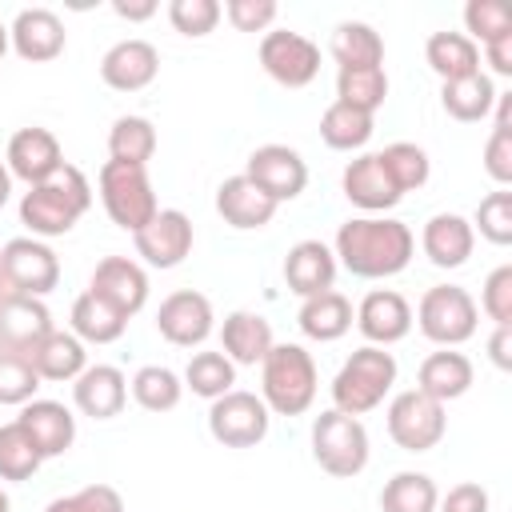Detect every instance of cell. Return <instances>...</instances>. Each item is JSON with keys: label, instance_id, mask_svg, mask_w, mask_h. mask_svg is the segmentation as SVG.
I'll list each match as a JSON object with an SVG mask.
<instances>
[{"label": "cell", "instance_id": "43", "mask_svg": "<svg viewBox=\"0 0 512 512\" xmlns=\"http://www.w3.org/2000/svg\"><path fill=\"white\" fill-rule=\"evenodd\" d=\"M468 224H472V232H480V236H484L488 244H496V248L512 244V192H508V188L488 192V196L476 204V216H472Z\"/></svg>", "mask_w": 512, "mask_h": 512}, {"label": "cell", "instance_id": "5", "mask_svg": "<svg viewBox=\"0 0 512 512\" xmlns=\"http://www.w3.org/2000/svg\"><path fill=\"white\" fill-rule=\"evenodd\" d=\"M368 452H372L368 428L360 424V416H344V412L328 408L312 420V456L328 476H336V480L360 476L368 464Z\"/></svg>", "mask_w": 512, "mask_h": 512}, {"label": "cell", "instance_id": "3", "mask_svg": "<svg viewBox=\"0 0 512 512\" xmlns=\"http://www.w3.org/2000/svg\"><path fill=\"white\" fill-rule=\"evenodd\" d=\"M260 400L276 416H300L316 400V364L300 344H272L260 360Z\"/></svg>", "mask_w": 512, "mask_h": 512}, {"label": "cell", "instance_id": "37", "mask_svg": "<svg viewBox=\"0 0 512 512\" xmlns=\"http://www.w3.org/2000/svg\"><path fill=\"white\" fill-rule=\"evenodd\" d=\"M156 152V128L144 116H116L108 128V156L120 164H148Z\"/></svg>", "mask_w": 512, "mask_h": 512}, {"label": "cell", "instance_id": "8", "mask_svg": "<svg viewBox=\"0 0 512 512\" xmlns=\"http://www.w3.org/2000/svg\"><path fill=\"white\" fill-rule=\"evenodd\" d=\"M388 436L396 440V448L404 452H428L444 440L448 432V416H444V404L408 388V392H396L392 404H388Z\"/></svg>", "mask_w": 512, "mask_h": 512}, {"label": "cell", "instance_id": "45", "mask_svg": "<svg viewBox=\"0 0 512 512\" xmlns=\"http://www.w3.org/2000/svg\"><path fill=\"white\" fill-rule=\"evenodd\" d=\"M464 36L476 44H488V40H496V36H508L512 32V12H508V4H500V0H468L464 4Z\"/></svg>", "mask_w": 512, "mask_h": 512}, {"label": "cell", "instance_id": "53", "mask_svg": "<svg viewBox=\"0 0 512 512\" xmlns=\"http://www.w3.org/2000/svg\"><path fill=\"white\" fill-rule=\"evenodd\" d=\"M488 356H492V364H496L500 372L512 368V324H496V332H492V340H488Z\"/></svg>", "mask_w": 512, "mask_h": 512}, {"label": "cell", "instance_id": "47", "mask_svg": "<svg viewBox=\"0 0 512 512\" xmlns=\"http://www.w3.org/2000/svg\"><path fill=\"white\" fill-rule=\"evenodd\" d=\"M480 312L496 324H512V264H500L488 272L480 288Z\"/></svg>", "mask_w": 512, "mask_h": 512}, {"label": "cell", "instance_id": "59", "mask_svg": "<svg viewBox=\"0 0 512 512\" xmlns=\"http://www.w3.org/2000/svg\"><path fill=\"white\" fill-rule=\"evenodd\" d=\"M0 512H12V500H8V492L0 488Z\"/></svg>", "mask_w": 512, "mask_h": 512}, {"label": "cell", "instance_id": "32", "mask_svg": "<svg viewBox=\"0 0 512 512\" xmlns=\"http://www.w3.org/2000/svg\"><path fill=\"white\" fill-rule=\"evenodd\" d=\"M424 60L440 76V84L480 72V48L464 32H432L424 44Z\"/></svg>", "mask_w": 512, "mask_h": 512}, {"label": "cell", "instance_id": "29", "mask_svg": "<svg viewBox=\"0 0 512 512\" xmlns=\"http://www.w3.org/2000/svg\"><path fill=\"white\" fill-rule=\"evenodd\" d=\"M296 324H300V332H304L308 340L332 344V340H340V336L352 328V304H348V296H344V292L328 288V292L308 296V300L300 304Z\"/></svg>", "mask_w": 512, "mask_h": 512}, {"label": "cell", "instance_id": "18", "mask_svg": "<svg viewBox=\"0 0 512 512\" xmlns=\"http://www.w3.org/2000/svg\"><path fill=\"white\" fill-rule=\"evenodd\" d=\"M52 332V312L44 308L40 296H20L12 292L0 300V348L32 356V348Z\"/></svg>", "mask_w": 512, "mask_h": 512}, {"label": "cell", "instance_id": "52", "mask_svg": "<svg viewBox=\"0 0 512 512\" xmlns=\"http://www.w3.org/2000/svg\"><path fill=\"white\" fill-rule=\"evenodd\" d=\"M484 60L492 64L496 76H512V32L488 40V44H484Z\"/></svg>", "mask_w": 512, "mask_h": 512}, {"label": "cell", "instance_id": "56", "mask_svg": "<svg viewBox=\"0 0 512 512\" xmlns=\"http://www.w3.org/2000/svg\"><path fill=\"white\" fill-rule=\"evenodd\" d=\"M8 196H12V172H8V164L0 160V208L8 204Z\"/></svg>", "mask_w": 512, "mask_h": 512}, {"label": "cell", "instance_id": "42", "mask_svg": "<svg viewBox=\"0 0 512 512\" xmlns=\"http://www.w3.org/2000/svg\"><path fill=\"white\" fill-rule=\"evenodd\" d=\"M44 464L32 436L20 428V420L0 428V480H28Z\"/></svg>", "mask_w": 512, "mask_h": 512}, {"label": "cell", "instance_id": "24", "mask_svg": "<svg viewBox=\"0 0 512 512\" xmlns=\"http://www.w3.org/2000/svg\"><path fill=\"white\" fill-rule=\"evenodd\" d=\"M72 400H76V408H80L84 416H92V420H112V416H120V408H124V400H128V380H124V372L112 368V364H88V368L76 376V384H72Z\"/></svg>", "mask_w": 512, "mask_h": 512}, {"label": "cell", "instance_id": "11", "mask_svg": "<svg viewBox=\"0 0 512 512\" xmlns=\"http://www.w3.org/2000/svg\"><path fill=\"white\" fill-rule=\"evenodd\" d=\"M260 68L284 88H304L320 72V48L300 32L276 28V32H264L260 40Z\"/></svg>", "mask_w": 512, "mask_h": 512}, {"label": "cell", "instance_id": "57", "mask_svg": "<svg viewBox=\"0 0 512 512\" xmlns=\"http://www.w3.org/2000/svg\"><path fill=\"white\" fill-rule=\"evenodd\" d=\"M4 52H8V28L0 24V60H4Z\"/></svg>", "mask_w": 512, "mask_h": 512}, {"label": "cell", "instance_id": "22", "mask_svg": "<svg viewBox=\"0 0 512 512\" xmlns=\"http://www.w3.org/2000/svg\"><path fill=\"white\" fill-rule=\"evenodd\" d=\"M284 284L300 300L328 292L336 284V256H332V248L324 240H300V244H292L288 256H284Z\"/></svg>", "mask_w": 512, "mask_h": 512}, {"label": "cell", "instance_id": "6", "mask_svg": "<svg viewBox=\"0 0 512 512\" xmlns=\"http://www.w3.org/2000/svg\"><path fill=\"white\" fill-rule=\"evenodd\" d=\"M100 204L108 220L132 236L160 212L148 172L140 164H120V160H108L100 168Z\"/></svg>", "mask_w": 512, "mask_h": 512}, {"label": "cell", "instance_id": "1", "mask_svg": "<svg viewBox=\"0 0 512 512\" xmlns=\"http://www.w3.org/2000/svg\"><path fill=\"white\" fill-rule=\"evenodd\" d=\"M416 252V236L396 216H352L336 232V264H344L360 280H384L408 268Z\"/></svg>", "mask_w": 512, "mask_h": 512}, {"label": "cell", "instance_id": "51", "mask_svg": "<svg viewBox=\"0 0 512 512\" xmlns=\"http://www.w3.org/2000/svg\"><path fill=\"white\" fill-rule=\"evenodd\" d=\"M436 512H488V492L472 480L464 484H452L448 496L436 500Z\"/></svg>", "mask_w": 512, "mask_h": 512}, {"label": "cell", "instance_id": "48", "mask_svg": "<svg viewBox=\"0 0 512 512\" xmlns=\"http://www.w3.org/2000/svg\"><path fill=\"white\" fill-rule=\"evenodd\" d=\"M44 512H124V500L112 484H88L72 496H60L52 500Z\"/></svg>", "mask_w": 512, "mask_h": 512}, {"label": "cell", "instance_id": "46", "mask_svg": "<svg viewBox=\"0 0 512 512\" xmlns=\"http://www.w3.org/2000/svg\"><path fill=\"white\" fill-rule=\"evenodd\" d=\"M220 4L216 0H172L168 4V20L180 36H208L220 24Z\"/></svg>", "mask_w": 512, "mask_h": 512}, {"label": "cell", "instance_id": "54", "mask_svg": "<svg viewBox=\"0 0 512 512\" xmlns=\"http://www.w3.org/2000/svg\"><path fill=\"white\" fill-rule=\"evenodd\" d=\"M112 12L120 20H148L156 16V0H112Z\"/></svg>", "mask_w": 512, "mask_h": 512}, {"label": "cell", "instance_id": "41", "mask_svg": "<svg viewBox=\"0 0 512 512\" xmlns=\"http://www.w3.org/2000/svg\"><path fill=\"white\" fill-rule=\"evenodd\" d=\"M380 164L388 168V176H392V184L400 188V196L424 188V184H428V172H432L428 152H424L420 144H408V140L388 144V148L380 152Z\"/></svg>", "mask_w": 512, "mask_h": 512}, {"label": "cell", "instance_id": "39", "mask_svg": "<svg viewBox=\"0 0 512 512\" xmlns=\"http://www.w3.org/2000/svg\"><path fill=\"white\" fill-rule=\"evenodd\" d=\"M184 396V384L172 368L164 364H144L136 376H132V400L144 408V412H172Z\"/></svg>", "mask_w": 512, "mask_h": 512}, {"label": "cell", "instance_id": "2", "mask_svg": "<svg viewBox=\"0 0 512 512\" xmlns=\"http://www.w3.org/2000/svg\"><path fill=\"white\" fill-rule=\"evenodd\" d=\"M92 208V184L76 164H64L52 180L36 184L20 200V224L44 240V236H64L76 228V220Z\"/></svg>", "mask_w": 512, "mask_h": 512}, {"label": "cell", "instance_id": "58", "mask_svg": "<svg viewBox=\"0 0 512 512\" xmlns=\"http://www.w3.org/2000/svg\"><path fill=\"white\" fill-rule=\"evenodd\" d=\"M12 296V288H8V280H4V268H0V300H8Z\"/></svg>", "mask_w": 512, "mask_h": 512}, {"label": "cell", "instance_id": "4", "mask_svg": "<svg viewBox=\"0 0 512 512\" xmlns=\"http://www.w3.org/2000/svg\"><path fill=\"white\" fill-rule=\"evenodd\" d=\"M392 384H396V356L376 344H364L340 364L332 380V404L344 416H364L384 404Z\"/></svg>", "mask_w": 512, "mask_h": 512}, {"label": "cell", "instance_id": "13", "mask_svg": "<svg viewBox=\"0 0 512 512\" xmlns=\"http://www.w3.org/2000/svg\"><path fill=\"white\" fill-rule=\"evenodd\" d=\"M212 300L196 288H180L172 296L160 300V312H156V332L176 344V348H196L212 336Z\"/></svg>", "mask_w": 512, "mask_h": 512}, {"label": "cell", "instance_id": "36", "mask_svg": "<svg viewBox=\"0 0 512 512\" xmlns=\"http://www.w3.org/2000/svg\"><path fill=\"white\" fill-rule=\"evenodd\" d=\"M436 480L428 472H396L380 488V512H436Z\"/></svg>", "mask_w": 512, "mask_h": 512}, {"label": "cell", "instance_id": "34", "mask_svg": "<svg viewBox=\"0 0 512 512\" xmlns=\"http://www.w3.org/2000/svg\"><path fill=\"white\" fill-rule=\"evenodd\" d=\"M124 328H128V320H124L112 304H104L100 296L80 292V296L72 300V336H76V340L112 344V340L124 336Z\"/></svg>", "mask_w": 512, "mask_h": 512}, {"label": "cell", "instance_id": "49", "mask_svg": "<svg viewBox=\"0 0 512 512\" xmlns=\"http://www.w3.org/2000/svg\"><path fill=\"white\" fill-rule=\"evenodd\" d=\"M220 12L232 20L236 32H264L280 8H276V0H228Z\"/></svg>", "mask_w": 512, "mask_h": 512}, {"label": "cell", "instance_id": "28", "mask_svg": "<svg viewBox=\"0 0 512 512\" xmlns=\"http://www.w3.org/2000/svg\"><path fill=\"white\" fill-rule=\"evenodd\" d=\"M272 324L260 312H228L220 324V352L232 364H260L272 348Z\"/></svg>", "mask_w": 512, "mask_h": 512}, {"label": "cell", "instance_id": "27", "mask_svg": "<svg viewBox=\"0 0 512 512\" xmlns=\"http://www.w3.org/2000/svg\"><path fill=\"white\" fill-rule=\"evenodd\" d=\"M472 360L456 348H444V352H432L424 356L420 372H416V392L448 404V400H460L468 388H472Z\"/></svg>", "mask_w": 512, "mask_h": 512}, {"label": "cell", "instance_id": "15", "mask_svg": "<svg viewBox=\"0 0 512 512\" xmlns=\"http://www.w3.org/2000/svg\"><path fill=\"white\" fill-rule=\"evenodd\" d=\"M88 292L100 296L104 304H112L128 320V316H136L148 304V272L136 260H128V256H104L92 268Z\"/></svg>", "mask_w": 512, "mask_h": 512}, {"label": "cell", "instance_id": "17", "mask_svg": "<svg viewBox=\"0 0 512 512\" xmlns=\"http://www.w3.org/2000/svg\"><path fill=\"white\" fill-rule=\"evenodd\" d=\"M8 44L16 48L20 60L44 64V60H56L64 52L68 32H64V20L52 8H20L12 28H8Z\"/></svg>", "mask_w": 512, "mask_h": 512}, {"label": "cell", "instance_id": "50", "mask_svg": "<svg viewBox=\"0 0 512 512\" xmlns=\"http://www.w3.org/2000/svg\"><path fill=\"white\" fill-rule=\"evenodd\" d=\"M484 172H488L500 188L512 184V132H492V136L484 140Z\"/></svg>", "mask_w": 512, "mask_h": 512}, {"label": "cell", "instance_id": "9", "mask_svg": "<svg viewBox=\"0 0 512 512\" xmlns=\"http://www.w3.org/2000/svg\"><path fill=\"white\" fill-rule=\"evenodd\" d=\"M268 424H272V412L256 392L232 388L216 396L208 408V432L224 448H256L268 436Z\"/></svg>", "mask_w": 512, "mask_h": 512}, {"label": "cell", "instance_id": "23", "mask_svg": "<svg viewBox=\"0 0 512 512\" xmlns=\"http://www.w3.org/2000/svg\"><path fill=\"white\" fill-rule=\"evenodd\" d=\"M16 420L32 436V444L40 448L44 460L64 456L72 448V440H76V416L60 400H28Z\"/></svg>", "mask_w": 512, "mask_h": 512}, {"label": "cell", "instance_id": "19", "mask_svg": "<svg viewBox=\"0 0 512 512\" xmlns=\"http://www.w3.org/2000/svg\"><path fill=\"white\" fill-rule=\"evenodd\" d=\"M160 72V52L148 40H120L100 56V80L116 92H140L156 80Z\"/></svg>", "mask_w": 512, "mask_h": 512}, {"label": "cell", "instance_id": "21", "mask_svg": "<svg viewBox=\"0 0 512 512\" xmlns=\"http://www.w3.org/2000/svg\"><path fill=\"white\" fill-rule=\"evenodd\" d=\"M340 188H344L348 204H356V208H364V212H388V208L400 204V188L392 184L388 168L380 164V152L356 156V160L344 168Z\"/></svg>", "mask_w": 512, "mask_h": 512}, {"label": "cell", "instance_id": "10", "mask_svg": "<svg viewBox=\"0 0 512 512\" xmlns=\"http://www.w3.org/2000/svg\"><path fill=\"white\" fill-rule=\"evenodd\" d=\"M0 268L12 292L20 296H48L60 284V260L56 252L36 236H16L0 248Z\"/></svg>", "mask_w": 512, "mask_h": 512}, {"label": "cell", "instance_id": "26", "mask_svg": "<svg viewBox=\"0 0 512 512\" xmlns=\"http://www.w3.org/2000/svg\"><path fill=\"white\" fill-rule=\"evenodd\" d=\"M420 248L436 268H460L476 248V232L460 212H436L420 232Z\"/></svg>", "mask_w": 512, "mask_h": 512}, {"label": "cell", "instance_id": "7", "mask_svg": "<svg viewBox=\"0 0 512 512\" xmlns=\"http://www.w3.org/2000/svg\"><path fill=\"white\" fill-rule=\"evenodd\" d=\"M416 324L420 332L440 344V348H456L464 340L476 336V324H480V308L476 300L468 296V288L460 284H436L420 296L416 304Z\"/></svg>", "mask_w": 512, "mask_h": 512}, {"label": "cell", "instance_id": "44", "mask_svg": "<svg viewBox=\"0 0 512 512\" xmlns=\"http://www.w3.org/2000/svg\"><path fill=\"white\" fill-rule=\"evenodd\" d=\"M36 388H40V376H36L32 360L0 348V404L24 408L28 400H36Z\"/></svg>", "mask_w": 512, "mask_h": 512}, {"label": "cell", "instance_id": "25", "mask_svg": "<svg viewBox=\"0 0 512 512\" xmlns=\"http://www.w3.org/2000/svg\"><path fill=\"white\" fill-rule=\"evenodd\" d=\"M276 208H280V204L268 200L244 172H240V176H228V180L216 188V212H220L224 224H232L236 232H252V228L272 224Z\"/></svg>", "mask_w": 512, "mask_h": 512}, {"label": "cell", "instance_id": "33", "mask_svg": "<svg viewBox=\"0 0 512 512\" xmlns=\"http://www.w3.org/2000/svg\"><path fill=\"white\" fill-rule=\"evenodd\" d=\"M332 56L340 68H380L384 64V40L364 20H344L332 32Z\"/></svg>", "mask_w": 512, "mask_h": 512}, {"label": "cell", "instance_id": "12", "mask_svg": "<svg viewBox=\"0 0 512 512\" xmlns=\"http://www.w3.org/2000/svg\"><path fill=\"white\" fill-rule=\"evenodd\" d=\"M244 176H248L268 200L284 204V200H296V196L304 192V184H308V164H304V156H300L296 148H288V144H260V148L248 156Z\"/></svg>", "mask_w": 512, "mask_h": 512}, {"label": "cell", "instance_id": "31", "mask_svg": "<svg viewBox=\"0 0 512 512\" xmlns=\"http://www.w3.org/2000/svg\"><path fill=\"white\" fill-rule=\"evenodd\" d=\"M32 368L40 380H76L84 368H88V352H84V340H76L72 332H48L36 348H32Z\"/></svg>", "mask_w": 512, "mask_h": 512}, {"label": "cell", "instance_id": "38", "mask_svg": "<svg viewBox=\"0 0 512 512\" xmlns=\"http://www.w3.org/2000/svg\"><path fill=\"white\" fill-rule=\"evenodd\" d=\"M236 384V364L224 352H192L188 368H184V388H192V396L216 400L224 392H232Z\"/></svg>", "mask_w": 512, "mask_h": 512}, {"label": "cell", "instance_id": "40", "mask_svg": "<svg viewBox=\"0 0 512 512\" xmlns=\"http://www.w3.org/2000/svg\"><path fill=\"white\" fill-rule=\"evenodd\" d=\"M388 96V76L384 68H340L336 72V100L360 108V112H376Z\"/></svg>", "mask_w": 512, "mask_h": 512}, {"label": "cell", "instance_id": "14", "mask_svg": "<svg viewBox=\"0 0 512 512\" xmlns=\"http://www.w3.org/2000/svg\"><path fill=\"white\" fill-rule=\"evenodd\" d=\"M192 220L180 208H160L136 236V256H144L148 268H176L192 252Z\"/></svg>", "mask_w": 512, "mask_h": 512}, {"label": "cell", "instance_id": "35", "mask_svg": "<svg viewBox=\"0 0 512 512\" xmlns=\"http://www.w3.org/2000/svg\"><path fill=\"white\" fill-rule=\"evenodd\" d=\"M320 140L336 152H356L372 140V112H360L344 100H332L320 116Z\"/></svg>", "mask_w": 512, "mask_h": 512}, {"label": "cell", "instance_id": "20", "mask_svg": "<svg viewBox=\"0 0 512 512\" xmlns=\"http://www.w3.org/2000/svg\"><path fill=\"white\" fill-rule=\"evenodd\" d=\"M356 328L364 332L368 344L388 348V344H396V340H404V336L412 332V308H408V300H404L400 292L376 288V292H368V296L360 300V308H356Z\"/></svg>", "mask_w": 512, "mask_h": 512}, {"label": "cell", "instance_id": "55", "mask_svg": "<svg viewBox=\"0 0 512 512\" xmlns=\"http://www.w3.org/2000/svg\"><path fill=\"white\" fill-rule=\"evenodd\" d=\"M496 120H492V132H512V92H496V104H492Z\"/></svg>", "mask_w": 512, "mask_h": 512}, {"label": "cell", "instance_id": "30", "mask_svg": "<svg viewBox=\"0 0 512 512\" xmlns=\"http://www.w3.org/2000/svg\"><path fill=\"white\" fill-rule=\"evenodd\" d=\"M440 104L452 120L460 124H476L492 112L496 104V84L488 72H472V76H460V80H444L440 84Z\"/></svg>", "mask_w": 512, "mask_h": 512}, {"label": "cell", "instance_id": "16", "mask_svg": "<svg viewBox=\"0 0 512 512\" xmlns=\"http://www.w3.org/2000/svg\"><path fill=\"white\" fill-rule=\"evenodd\" d=\"M4 164H8V172L16 176V180H24L28 188H36V184H44V180H52L60 168H64V148H60V140L48 132V128H20L12 140H8V156H4Z\"/></svg>", "mask_w": 512, "mask_h": 512}]
</instances>
